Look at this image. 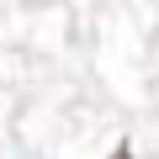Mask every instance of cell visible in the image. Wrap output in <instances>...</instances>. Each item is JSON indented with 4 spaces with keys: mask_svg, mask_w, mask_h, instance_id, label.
<instances>
[{
    "mask_svg": "<svg viewBox=\"0 0 159 159\" xmlns=\"http://www.w3.org/2000/svg\"><path fill=\"white\" fill-rule=\"evenodd\" d=\"M117 159H127V148H122V154H117Z\"/></svg>",
    "mask_w": 159,
    "mask_h": 159,
    "instance_id": "1",
    "label": "cell"
}]
</instances>
